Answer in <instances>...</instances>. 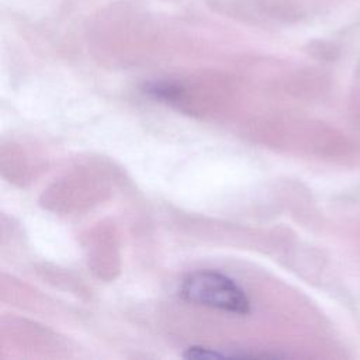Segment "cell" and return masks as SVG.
<instances>
[{
  "instance_id": "3957f363",
  "label": "cell",
  "mask_w": 360,
  "mask_h": 360,
  "mask_svg": "<svg viewBox=\"0 0 360 360\" xmlns=\"http://www.w3.org/2000/svg\"><path fill=\"white\" fill-rule=\"evenodd\" d=\"M184 357L186 359H219V357H226V354L215 352L212 349L193 346L187 349V352L184 353Z\"/></svg>"
},
{
  "instance_id": "6da1fadb",
  "label": "cell",
  "mask_w": 360,
  "mask_h": 360,
  "mask_svg": "<svg viewBox=\"0 0 360 360\" xmlns=\"http://www.w3.org/2000/svg\"><path fill=\"white\" fill-rule=\"evenodd\" d=\"M180 297L193 304L232 314L246 315L250 311L245 291L232 278L218 271L198 270L190 273L181 281Z\"/></svg>"
},
{
  "instance_id": "7a4b0ae2",
  "label": "cell",
  "mask_w": 360,
  "mask_h": 360,
  "mask_svg": "<svg viewBox=\"0 0 360 360\" xmlns=\"http://www.w3.org/2000/svg\"><path fill=\"white\" fill-rule=\"evenodd\" d=\"M146 91L149 94H152L153 97H159V98H173L177 93L179 89L173 87L170 84H165V83H153L150 86L146 87Z\"/></svg>"
}]
</instances>
